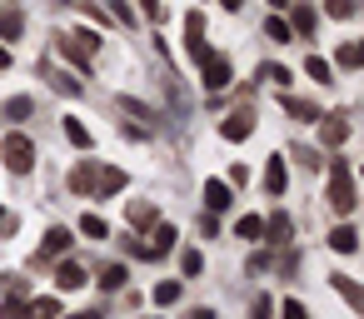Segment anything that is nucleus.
Here are the masks:
<instances>
[{
  "label": "nucleus",
  "instance_id": "nucleus-21",
  "mask_svg": "<svg viewBox=\"0 0 364 319\" xmlns=\"http://www.w3.org/2000/svg\"><path fill=\"white\" fill-rule=\"evenodd\" d=\"M46 80H50L60 95H80V80H75L70 70H46Z\"/></svg>",
  "mask_w": 364,
  "mask_h": 319
},
{
  "label": "nucleus",
  "instance_id": "nucleus-17",
  "mask_svg": "<svg viewBox=\"0 0 364 319\" xmlns=\"http://www.w3.org/2000/svg\"><path fill=\"white\" fill-rule=\"evenodd\" d=\"M264 234H269V244H284V239L294 234V225H289V215H279V210H274V215L264 220Z\"/></svg>",
  "mask_w": 364,
  "mask_h": 319
},
{
  "label": "nucleus",
  "instance_id": "nucleus-12",
  "mask_svg": "<svg viewBox=\"0 0 364 319\" xmlns=\"http://www.w3.org/2000/svg\"><path fill=\"white\" fill-rule=\"evenodd\" d=\"M26 319H60V299H55V294L26 299Z\"/></svg>",
  "mask_w": 364,
  "mask_h": 319
},
{
  "label": "nucleus",
  "instance_id": "nucleus-46",
  "mask_svg": "<svg viewBox=\"0 0 364 319\" xmlns=\"http://www.w3.org/2000/svg\"><path fill=\"white\" fill-rule=\"evenodd\" d=\"M0 220H6V210H0Z\"/></svg>",
  "mask_w": 364,
  "mask_h": 319
},
{
  "label": "nucleus",
  "instance_id": "nucleus-11",
  "mask_svg": "<svg viewBox=\"0 0 364 319\" xmlns=\"http://www.w3.org/2000/svg\"><path fill=\"white\" fill-rule=\"evenodd\" d=\"M284 185H289V170H284V160L274 155V160L264 165V190H269V195L279 200V195H284Z\"/></svg>",
  "mask_w": 364,
  "mask_h": 319
},
{
  "label": "nucleus",
  "instance_id": "nucleus-25",
  "mask_svg": "<svg viewBox=\"0 0 364 319\" xmlns=\"http://www.w3.org/2000/svg\"><path fill=\"white\" fill-rule=\"evenodd\" d=\"M31 110H36V100H31V95H16V100H6V120H31Z\"/></svg>",
  "mask_w": 364,
  "mask_h": 319
},
{
  "label": "nucleus",
  "instance_id": "nucleus-47",
  "mask_svg": "<svg viewBox=\"0 0 364 319\" xmlns=\"http://www.w3.org/2000/svg\"><path fill=\"white\" fill-rule=\"evenodd\" d=\"M65 6H70V0H65Z\"/></svg>",
  "mask_w": 364,
  "mask_h": 319
},
{
  "label": "nucleus",
  "instance_id": "nucleus-31",
  "mask_svg": "<svg viewBox=\"0 0 364 319\" xmlns=\"http://www.w3.org/2000/svg\"><path fill=\"white\" fill-rule=\"evenodd\" d=\"M130 225L150 229V225H155V205H130Z\"/></svg>",
  "mask_w": 364,
  "mask_h": 319
},
{
  "label": "nucleus",
  "instance_id": "nucleus-37",
  "mask_svg": "<svg viewBox=\"0 0 364 319\" xmlns=\"http://www.w3.org/2000/svg\"><path fill=\"white\" fill-rule=\"evenodd\" d=\"M120 110H125V115H135V120H155V110H150V105H140V100H120Z\"/></svg>",
  "mask_w": 364,
  "mask_h": 319
},
{
  "label": "nucleus",
  "instance_id": "nucleus-1",
  "mask_svg": "<svg viewBox=\"0 0 364 319\" xmlns=\"http://www.w3.org/2000/svg\"><path fill=\"white\" fill-rule=\"evenodd\" d=\"M329 210L334 215H354V205H359V195H354V170H349V160H329Z\"/></svg>",
  "mask_w": 364,
  "mask_h": 319
},
{
  "label": "nucleus",
  "instance_id": "nucleus-27",
  "mask_svg": "<svg viewBox=\"0 0 364 319\" xmlns=\"http://www.w3.org/2000/svg\"><path fill=\"white\" fill-rule=\"evenodd\" d=\"M125 279H130V274H125V264H105V269H100V279H95V284H100V289H120V284H125Z\"/></svg>",
  "mask_w": 364,
  "mask_h": 319
},
{
  "label": "nucleus",
  "instance_id": "nucleus-7",
  "mask_svg": "<svg viewBox=\"0 0 364 319\" xmlns=\"http://www.w3.org/2000/svg\"><path fill=\"white\" fill-rule=\"evenodd\" d=\"M200 75H205V90H225V85H230V60L210 50V55L200 60Z\"/></svg>",
  "mask_w": 364,
  "mask_h": 319
},
{
  "label": "nucleus",
  "instance_id": "nucleus-32",
  "mask_svg": "<svg viewBox=\"0 0 364 319\" xmlns=\"http://www.w3.org/2000/svg\"><path fill=\"white\" fill-rule=\"evenodd\" d=\"M175 299H180V284H175V279L155 284V304H160V309H165V304H175Z\"/></svg>",
  "mask_w": 364,
  "mask_h": 319
},
{
  "label": "nucleus",
  "instance_id": "nucleus-8",
  "mask_svg": "<svg viewBox=\"0 0 364 319\" xmlns=\"http://www.w3.org/2000/svg\"><path fill=\"white\" fill-rule=\"evenodd\" d=\"M70 244H75V234H70V229H60V225H55V229H46V244H41V249H36V259H41V264H46V259H60V254H65V249H70Z\"/></svg>",
  "mask_w": 364,
  "mask_h": 319
},
{
  "label": "nucleus",
  "instance_id": "nucleus-38",
  "mask_svg": "<svg viewBox=\"0 0 364 319\" xmlns=\"http://www.w3.org/2000/svg\"><path fill=\"white\" fill-rule=\"evenodd\" d=\"M110 11H115V21H120V26H135V11L125 6V0H110Z\"/></svg>",
  "mask_w": 364,
  "mask_h": 319
},
{
  "label": "nucleus",
  "instance_id": "nucleus-36",
  "mask_svg": "<svg viewBox=\"0 0 364 319\" xmlns=\"http://www.w3.org/2000/svg\"><path fill=\"white\" fill-rule=\"evenodd\" d=\"M324 11H329L334 21H349V16H354V0H324Z\"/></svg>",
  "mask_w": 364,
  "mask_h": 319
},
{
  "label": "nucleus",
  "instance_id": "nucleus-41",
  "mask_svg": "<svg viewBox=\"0 0 364 319\" xmlns=\"http://www.w3.org/2000/svg\"><path fill=\"white\" fill-rule=\"evenodd\" d=\"M70 319H100V309H80V314H70Z\"/></svg>",
  "mask_w": 364,
  "mask_h": 319
},
{
  "label": "nucleus",
  "instance_id": "nucleus-2",
  "mask_svg": "<svg viewBox=\"0 0 364 319\" xmlns=\"http://www.w3.org/2000/svg\"><path fill=\"white\" fill-rule=\"evenodd\" d=\"M95 50H100V36H95V31H65V36H60V55H65L70 65H90Z\"/></svg>",
  "mask_w": 364,
  "mask_h": 319
},
{
  "label": "nucleus",
  "instance_id": "nucleus-15",
  "mask_svg": "<svg viewBox=\"0 0 364 319\" xmlns=\"http://www.w3.org/2000/svg\"><path fill=\"white\" fill-rule=\"evenodd\" d=\"M205 205H210V215L230 210V185L225 180H205Z\"/></svg>",
  "mask_w": 364,
  "mask_h": 319
},
{
  "label": "nucleus",
  "instance_id": "nucleus-24",
  "mask_svg": "<svg viewBox=\"0 0 364 319\" xmlns=\"http://www.w3.org/2000/svg\"><path fill=\"white\" fill-rule=\"evenodd\" d=\"M304 70H309V75H314L319 85H329V80H334V65H329L324 55H309V60H304Z\"/></svg>",
  "mask_w": 364,
  "mask_h": 319
},
{
  "label": "nucleus",
  "instance_id": "nucleus-19",
  "mask_svg": "<svg viewBox=\"0 0 364 319\" xmlns=\"http://www.w3.org/2000/svg\"><path fill=\"white\" fill-rule=\"evenodd\" d=\"M55 284H60V289H80V284H85V269H80L75 259H65V264L55 269Z\"/></svg>",
  "mask_w": 364,
  "mask_h": 319
},
{
  "label": "nucleus",
  "instance_id": "nucleus-3",
  "mask_svg": "<svg viewBox=\"0 0 364 319\" xmlns=\"http://www.w3.org/2000/svg\"><path fill=\"white\" fill-rule=\"evenodd\" d=\"M0 160H6L11 175H31V165H36V145H31L26 135H6V145H0Z\"/></svg>",
  "mask_w": 364,
  "mask_h": 319
},
{
  "label": "nucleus",
  "instance_id": "nucleus-29",
  "mask_svg": "<svg viewBox=\"0 0 364 319\" xmlns=\"http://www.w3.org/2000/svg\"><path fill=\"white\" fill-rule=\"evenodd\" d=\"M259 80L264 85H289V65H259Z\"/></svg>",
  "mask_w": 364,
  "mask_h": 319
},
{
  "label": "nucleus",
  "instance_id": "nucleus-42",
  "mask_svg": "<svg viewBox=\"0 0 364 319\" xmlns=\"http://www.w3.org/2000/svg\"><path fill=\"white\" fill-rule=\"evenodd\" d=\"M190 319H215V309H190Z\"/></svg>",
  "mask_w": 364,
  "mask_h": 319
},
{
  "label": "nucleus",
  "instance_id": "nucleus-18",
  "mask_svg": "<svg viewBox=\"0 0 364 319\" xmlns=\"http://www.w3.org/2000/svg\"><path fill=\"white\" fill-rule=\"evenodd\" d=\"M334 65H339V70H359V65H364L359 40H344V45H339V55H334Z\"/></svg>",
  "mask_w": 364,
  "mask_h": 319
},
{
  "label": "nucleus",
  "instance_id": "nucleus-4",
  "mask_svg": "<svg viewBox=\"0 0 364 319\" xmlns=\"http://www.w3.org/2000/svg\"><path fill=\"white\" fill-rule=\"evenodd\" d=\"M250 135H255V110H250V105H240V110H230V115L220 120V140L235 145V140H250Z\"/></svg>",
  "mask_w": 364,
  "mask_h": 319
},
{
  "label": "nucleus",
  "instance_id": "nucleus-33",
  "mask_svg": "<svg viewBox=\"0 0 364 319\" xmlns=\"http://www.w3.org/2000/svg\"><path fill=\"white\" fill-rule=\"evenodd\" d=\"M250 319H274V299H269V294H255V304H250Z\"/></svg>",
  "mask_w": 364,
  "mask_h": 319
},
{
  "label": "nucleus",
  "instance_id": "nucleus-6",
  "mask_svg": "<svg viewBox=\"0 0 364 319\" xmlns=\"http://www.w3.org/2000/svg\"><path fill=\"white\" fill-rule=\"evenodd\" d=\"M185 50H190V60H195V65L210 55V45H205V16H200V11H190V16H185Z\"/></svg>",
  "mask_w": 364,
  "mask_h": 319
},
{
  "label": "nucleus",
  "instance_id": "nucleus-34",
  "mask_svg": "<svg viewBox=\"0 0 364 319\" xmlns=\"http://www.w3.org/2000/svg\"><path fill=\"white\" fill-rule=\"evenodd\" d=\"M264 36L284 45V40H289V21H279V16H274V21H264Z\"/></svg>",
  "mask_w": 364,
  "mask_h": 319
},
{
  "label": "nucleus",
  "instance_id": "nucleus-45",
  "mask_svg": "<svg viewBox=\"0 0 364 319\" xmlns=\"http://www.w3.org/2000/svg\"><path fill=\"white\" fill-rule=\"evenodd\" d=\"M269 6H274V11H284V6H289V0H269Z\"/></svg>",
  "mask_w": 364,
  "mask_h": 319
},
{
  "label": "nucleus",
  "instance_id": "nucleus-13",
  "mask_svg": "<svg viewBox=\"0 0 364 319\" xmlns=\"http://www.w3.org/2000/svg\"><path fill=\"white\" fill-rule=\"evenodd\" d=\"M319 135H324L329 150H339V145L349 140V120H339V115H334V120H319Z\"/></svg>",
  "mask_w": 364,
  "mask_h": 319
},
{
  "label": "nucleus",
  "instance_id": "nucleus-14",
  "mask_svg": "<svg viewBox=\"0 0 364 319\" xmlns=\"http://www.w3.org/2000/svg\"><path fill=\"white\" fill-rule=\"evenodd\" d=\"M120 190H125V170L105 165V170L95 175V195H120Z\"/></svg>",
  "mask_w": 364,
  "mask_h": 319
},
{
  "label": "nucleus",
  "instance_id": "nucleus-35",
  "mask_svg": "<svg viewBox=\"0 0 364 319\" xmlns=\"http://www.w3.org/2000/svg\"><path fill=\"white\" fill-rule=\"evenodd\" d=\"M180 269H185V274L195 279V274L205 269V254H200V249H185V259H180Z\"/></svg>",
  "mask_w": 364,
  "mask_h": 319
},
{
  "label": "nucleus",
  "instance_id": "nucleus-10",
  "mask_svg": "<svg viewBox=\"0 0 364 319\" xmlns=\"http://www.w3.org/2000/svg\"><path fill=\"white\" fill-rule=\"evenodd\" d=\"M329 284L344 294V304L354 309V314H364V294H359V284H354V274H329Z\"/></svg>",
  "mask_w": 364,
  "mask_h": 319
},
{
  "label": "nucleus",
  "instance_id": "nucleus-23",
  "mask_svg": "<svg viewBox=\"0 0 364 319\" xmlns=\"http://www.w3.org/2000/svg\"><path fill=\"white\" fill-rule=\"evenodd\" d=\"M289 31H299V36H314V6H294V21H289Z\"/></svg>",
  "mask_w": 364,
  "mask_h": 319
},
{
  "label": "nucleus",
  "instance_id": "nucleus-43",
  "mask_svg": "<svg viewBox=\"0 0 364 319\" xmlns=\"http://www.w3.org/2000/svg\"><path fill=\"white\" fill-rule=\"evenodd\" d=\"M220 6H225V11H240V6H245V0H220Z\"/></svg>",
  "mask_w": 364,
  "mask_h": 319
},
{
  "label": "nucleus",
  "instance_id": "nucleus-26",
  "mask_svg": "<svg viewBox=\"0 0 364 319\" xmlns=\"http://www.w3.org/2000/svg\"><path fill=\"white\" fill-rule=\"evenodd\" d=\"M235 234H240V239H264V220H259V215H245V220L235 225Z\"/></svg>",
  "mask_w": 364,
  "mask_h": 319
},
{
  "label": "nucleus",
  "instance_id": "nucleus-44",
  "mask_svg": "<svg viewBox=\"0 0 364 319\" xmlns=\"http://www.w3.org/2000/svg\"><path fill=\"white\" fill-rule=\"evenodd\" d=\"M6 65H11V50H6V45H0V70H6Z\"/></svg>",
  "mask_w": 364,
  "mask_h": 319
},
{
  "label": "nucleus",
  "instance_id": "nucleus-30",
  "mask_svg": "<svg viewBox=\"0 0 364 319\" xmlns=\"http://www.w3.org/2000/svg\"><path fill=\"white\" fill-rule=\"evenodd\" d=\"M284 110H289L294 120H324V115H319V110H314L309 100H284Z\"/></svg>",
  "mask_w": 364,
  "mask_h": 319
},
{
  "label": "nucleus",
  "instance_id": "nucleus-20",
  "mask_svg": "<svg viewBox=\"0 0 364 319\" xmlns=\"http://www.w3.org/2000/svg\"><path fill=\"white\" fill-rule=\"evenodd\" d=\"M21 31H26L21 11H0V40H21Z\"/></svg>",
  "mask_w": 364,
  "mask_h": 319
},
{
  "label": "nucleus",
  "instance_id": "nucleus-16",
  "mask_svg": "<svg viewBox=\"0 0 364 319\" xmlns=\"http://www.w3.org/2000/svg\"><path fill=\"white\" fill-rule=\"evenodd\" d=\"M329 249H334V254H354V249H359V234H354V225H339V229H329Z\"/></svg>",
  "mask_w": 364,
  "mask_h": 319
},
{
  "label": "nucleus",
  "instance_id": "nucleus-22",
  "mask_svg": "<svg viewBox=\"0 0 364 319\" xmlns=\"http://www.w3.org/2000/svg\"><path fill=\"white\" fill-rule=\"evenodd\" d=\"M65 140H70L75 150H90V130H85L75 115H65Z\"/></svg>",
  "mask_w": 364,
  "mask_h": 319
},
{
  "label": "nucleus",
  "instance_id": "nucleus-5",
  "mask_svg": "<svg viewBox=\"0 0 364 319\" xmlns=\"http://www.w3.org/2000/svg\"><path fill=\"white\" fill-rule=\"evenodd\" d=\"M175 225H155L150 229V244H130V254H140V259H160V254H170L175 249Z\"/></svg>",
  "mask_w": 364,
  "mask_h": 319
},
{
  "label": "nucleus",
  "instance_id": "nucleus-9",
  "mask_svg": "<svg viewBox=\"0 0 364 319\" xmlns=\"http://www.w3.org/2000/svg\"><path fill=\"white\" fill-rule=\"evenodd\" d=\"M95 175H100V170H95V160H80V165L70 170V180H65V185H70L75 195H95Z\"/></svg>",
  "mask_w": 364,
  "mask_h": 319
},
{
  "label": "nucleus",
  "instance_id": "nucleus-28",
  "mask_svg": "<svg viewBox=\"0 0 364 319\" xmlns=\"http://www.w3.org/2000/svg\"><path fill=\"white\" fill-rule=\"evenodd\" d=\"M80 234H90V239H105V234H110V225H105L100 215H80Z\"/></svg>",
  "mask_w": 364,
  "mask_h": 319
},
{
  "label": "nucleus",
  "instance_id": "nucleus-39",
  "mask_svg": "<svg viewBox=\"0 0 364 319\" xmlns=\"http://www.w3.org/2000/svg\"><path fill=\"white\" fill-rule=\"evenodd\" d=\"M284 319H309V314H304V304H299V299H284Z\"/></svg>",
  "mask_w": 364,
  "mask_h": 319
},
{
  "label": "nucleus",
  "instance_id": "nucleus-40",
  "mask_svg": "<svg viewBox=\"0 0 364 319\" xmlns=\"http://www.w3.org/2000/svg\"><path fill=\"white\" fill-rule=\"evenodd\" d=\"M140 11H145L150 21H160V0H140Z\"/></svg>",
  "mask_w": 364,
  "mask_h": 319
}]
</instances>
